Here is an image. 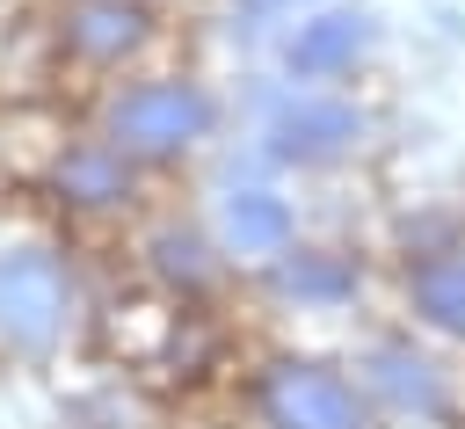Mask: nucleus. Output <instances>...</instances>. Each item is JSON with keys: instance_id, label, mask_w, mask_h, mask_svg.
Segmentation results:
<instances>
[{"instance_id": "nucleus-1", "label": "nucleus", "mask_w": 465, "mask_h": 429, "mask_svg": "<svg viewBox=\"0 0 465 429\" xmlns=\"http://www.w3.org/2000/svg\"><path fill=\"white\" fill-rule=\"evenodd\" d=\"M211 95L196 87V80H145V87H131L116 109H109V131H116V145L124 153H138V160H174V153H189L203 131H211Z\"/></svg>"}, {"instance_id": "nucleus-2", "label": "nucleus", "mask_w": 465, "mask_h": 429, "mask_svg": "<svg viewBox=\"0 0 465 429\" xmlns=\"http://www.w3.org/2000/svg\"><path fill=\"white\" fill-rule=\"evenodd\" d=\"M254 407L269 429H371V400L327 364H269Z\"/></svg>"}, {"instance_id": "nucleus-3", "label": "nucleus", "mask_w": 465, "mask_h": 429, "mask_svg": "<svg viewBox=\"0 0 465 429\" xmlns=\"http://www.w3.org/2000/svg\"><path fill=\"white\" fill-rule=\"evenodd\" d=\"M65 327V269L44 247L0 254V334L22 349H44Z\"/></svg>"}, {"instance_id": "nucleus-4", "label": "nucleus", "mask_w": 465, "mask_h": 429, "mask_svg": "<svg viewBox=\"0 0 465 429\" xmlns=\"http://www.w3.org/2000/svg\"><path fill=\"white\" fill-rule=\"evenodd\" d=\"M356 138H363V109H356V102H334V95H298V102H283L276 124H269V145H276L283 160H334V153H349Z\"/></svg>"}, {"instance_id": "nucleus-5", "label": "nucleus", "mask_w": 465, "mask_h": 429, "mask_svg": "<svg viewBox=\"0 0 465 429\" xmlns=\"http://www.w3.org/2000/svg\"><path fill=\"white\" fill-rule=\"evenodd\" d=\"M363 385L378 400H392L400 414H443V400H450L436 356H421L414 342H371L363 349Z\"/></svg>"}, {"instance_id": "nucleus-6", "label": "nucleus", "mask_w": 465, "mask_h": 429, "mask_svg": "<svg viewBox=\"0 0 465 429\" xmlns=\"http://www.w3.org/2000/svg\"><path fill=\"white\" fill-rule=\"evenodd\" d=\"M363 44H371V22H363V15H312V22L291 29L283 65H291L298 80H334V73H349V65L363 58Z\"/></svg>"}, {"instance_id": "nucleus-7", "label": "nucleus", "mask_w": 465, "mask_h": 429, "mask_svg": "<svg viewBox=\"0 0 465 429\" xmlns=\"http://www.w3.org/2000/svg\"><path fill=\"white\" fill-rule=\"evenodd\" d=\"M407 305H414V320H429L436 334H458V342H465V247L421 254V262L407 269Z\"/></svg>"}, {"instance_id": "nucleus-8", "label": "nucleus", "mask_w": 465, "mask_h": 429, "mask_svg": "<svg viewBox=\"0 0 465 429\" xmlns=\"http://www.w3.org/2000/svg\"><path fill=\"white\" fill-rule=\"evenodd\" d=\"M65 44L80 51V58H124V51H138L145 44V15L131 7V0H80L73 15H65Z\"/></svg>"}, {"instance_id": "nucleus-9", "label": "nucleus", "mask_w": 465, "mask_h": 429, "mask_svg": "<svg viewBox=\"0 0 465 429\" xmlns=\"http://www.w3.org/2000/svg\"><path fill=\"white\" fill-rule=\"evenodd\" d=\"M58 196L80 204V211H109L131 196V167H124V145H80L58 160Z\"/></svg>"}, {"instance_id": "nucleus-10", "label": "nucleus", "mask_w": 465, "mask_h": 429, "mask_svg": "<svg viewBox=\"0 0 465 429\" xmlns=\"http://www.w3.org/2000/svg\"><path fill=\"white\" fill-rule=\"evenodd\" d=\"M225 240L240 254H291V204L269 189H232L225 196Z\"/></svg>"}, {"instance_id": "nucleus-11", "label": "nucleus", "mask_w": 465, "mask_h": 429, "mask_svg": "<svg viewBox=\"0 0 465 429\" xmlns=\"http://www.w3.org/2000/svg\"><path fill=\"white\" fill-rule=\"evenodd\" d=\"M283 291L320 298V305L356 298V262L349 254H327V247H298V254H283Z\"/></svg>"}, {"instance_id": "nucleus-12", "label": "nucleus", "mask_w": 465, "mask_h": 429, "mask_svg": "<svg viewBox=\"0 0 465 429\" xmlns=\"http://www.w3.org/2000/svg\"><path fill=\"white\" fill-rule=\"evenodd\" d=\"M196 254H203V247H196V240H189V233H182V240H174V233H167V240H160V262H167V269H182V276H189V284H196V276H203V262H196Z\"/></svg>"}]
</instances>
